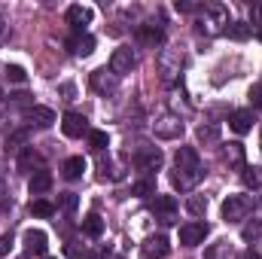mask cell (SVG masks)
Segmentation results:
<instances>
[{"label":"cell","instance_id":"6da1fadb","mask_svg":"<svg viewBox=\"0 0 262 259\" xmlns=\"http://www.w3.org/2000/svg\"><path fill=\"white\" fill-rule=\"evenodd\" d=\"M201 177H204V168H201L198 153L192 146H180V149H177V171L171 174L174 186H177L180 192H192Z\"/></svg>","mask_w":262,"mask_h":259},{"label":"cell","instance_id":"7a4b0ae2","mask_svg":"<svg viewBox=\"0 0 262 259\" xmlns=\"http://www.w3.org/2000/svg\"><path fill=\"white\" fill-rule=\"evenodd\" d=\"M226 28H229V9L223 3H207L198 18V34L216 37V34H226Z\"/></svg>","mask_w":262,"mask_h":259},{"label":"cell","instance_id":"3957f363","mask_svg":"<svg viewBox=\"0 0 262 259\" xmlns=\"http://www.w3.org/2000/svg\"><path fill=\"white\" fill-rule=\"evenodd\" d=\"M180 67H183V52H180V49H162V55H159V73H162V82L171 85V82L177 79Z\"/></svg>","mask_w":262,"mask_h":259},{"label":"cell","instance_id":"277c9868","mask_svg":"<svg viewBox=\"0 0 262 259\" xmlns=\"http://www.w3.org/2000/svg\"><path fill=\"white\" fill-rule=\"evenodd\" d=\"M250 207H253V201H250L247 195H229V198L223 201V220H226V223H241V220L250 213Z\"/></svg>","mask_w":262,"mask_h":259},{"label":"cell","instance_id":"5b68a950","mask_svg":"<svg viewBox=\"0 0 262 259\" xmlns=\"http://www.w3.org/2000/svg\"><path fill=\"white\" fill-rule=\"evenodd\" d=\"M152 131L159 140H177V137H183V119L174 113H165L152 122Z\"/></svg>","mask_w":262,"mask_h":259},{"label":"cell","instance_id":"8992f818","mask_svg":"<svg viewBox=\"0 0 262 259\" xmlns=\"http://www.w3.org/2000/svg\"><path fill=\"white\" fill-rule=\"evenodd\" d=\"M162 162H165V156H162V149H159V146H143V149H137V153H134V165H137L140 171H146V174L159 171V168H162Z\"/></svg>","mask_w":262,"mask_h":259},{"label":"cell","instance_id":"52a82bcc","mask_svg":"<svg viewBox=\"0 0 262 259\" xmlns=\"http://www.w3.org/2000/svg\"><path fill=\"white\" fill-rule=\"evenodd\" d=\"M137 67V55H134V49L128 46H122V49H116L113 55H110V70L116 73V76H125Z\"/></svg>","mask_w":262,"mask_h":259},{"label":"cell","instance_id":"ba28073f","mask_svg":"<svg viewBox=\"0 0 262 259\" xmlns=\"http://www.w3.org/2000/svg\"><path fill=\"white\" fill-rule=\"evenodd\" d=\"M207 232H210L207 223H186V226H180V244L183 247H198L207 238Z\"/></svg>","mask_w":262,"mask_h":259},{"label":"cell","instance_id":"9c48e42d","mask_svg":"<svg viewBox=\"0 0 262 259\" xmlns=\"http://www.w3.org/2000/svg\"><path fill=\"white\" fill-rule=\"evenodd\" d=\"M92 89H95V92H101V95H113V92L119 89V76H116L113 70L101 67V70H95V73H92Z\"/></svg>","mask_w":262,"mask_h":259},{"label":"cell","instance_id":"30bf717a","mask_svg":"<svg viewBox=\"0 0 262 259\" xmlns=\"http://www.w3.org/2000/svg\"><path fill=\"white\" fill-rule=\"evenodd\" d=\"M152 213L162 223H174V217H177V198L174 195H152Z\"/></svg>","mask_w":262,"mask_h":259},{"label":"cell","instance_id":"8fae6325","mask_svg":"<svg viewBox=\"0 0 262 259\" xmlns=\"http://www.w3.org/2000/svg\"><path fill=\"white\" fill-rule=\"evenodd\" d=\"M168 250H171V244H168V238H165V235H149V238L140 244L143 259H165V256H168Z\"/></svg>","mask_w":262,"mask_h":259},{"label":"cell","instance_id":"7c38bea8","mask_svg":"<svg viewBox=\"0 0 262 259\" xmlns=\"http://www.w3.org/2000/svg\"><path fill=\"white\" fill-rule=\"evenodd\" d=\"M137 43L156 49V46L165 43V31H162L159 25H137Z\"/></svg>","mask_w":262,"mask_h":259},{"label":"cell","instance_id":"4fadbf2b","mask_svg":"<svg viewBox=\"0 0 262 259\" xmlns=\"http://www.w3.org/2000/svg\"><path fill=\"white\" fill-rule=\"evenodd\" d=\"M25 119H28L31 125H37V128H49V125H55V113H52L49 107H40V104H34V107H28V113H25Z\"/></svg>","mask_w":262,"mask_h":259},{"label":"cell","instance_id":"5bb4252c","mask_svg":"<svg viewBox=\"0 0 262 259\" xmlns=\"http://www.w3.org/2000/svg\"><path fill=\"white\" fill-rule=\"evenodd\" d=\"M40 165H43V159H40V153H37L34 146H25V149L18 153V159H15V168H18L21 174H31L34 168L40 171Z\"/></svg>","mask_w":262,"mask_h":259},{"label":"cell","instance_id":"9a60e30c","mask_svg":"<svg viewBox=\"0 0 262 259\" xmlns=\"http://www.w3.org/2000/svg\"><path fill=\"white\" fill-rule=\"evenodd\" d=\"M46 247H49L46 232H40V229H28V232H25V250H28V253L43 256V253H46Z\"/></svg>","mask_w":262,"mask_h":259},{"label":"cell","instance_id":"2e32d148","mask_svg":"<svg viewBox=\"0 0 262 259\" xmlns=\"http://www.w3.org/2000/svg\"><path fill=\"white\" fill-rule=\"evenodd\" d=\"M64 18H67V25H73L76 31H82V28L92 21V9H89V6H79V3H73V6H67Z\"/></svg>","mask_w":262,"mask_h":259},{"label":"cell","instance_id":"e0dca14e","mask_svg":"<svg viewBox=\"0 0 262 259\" xmlns=\"http://www.w3.org/2000/svg\"><path fill=\"white\" fill-rule=\"evenodd\" d=\"M61 131H64L67 137H82V134H89V125H85V119L79 113H64Z\"/></svg>","mask_w":262,"mask_h":259},{"label":"cell","instance_id":"ac0fdd59","mask_svg":"<svg viewBox=\"0 0 262 259\" xmlns=\"http://www.w3.org/2000/svg\"><path fill=\"white\" fill-rule=\"evenodd\" d=\"M28 189H31V195H43V192H49L52 189V174L49 171H34L31 174V180H28Z\"/></svg>","mask_w":262,"mask_h":259},{"label":"cell","instance_id":"d6986e66","mask_svg":"<svg viewBox=\"0 0 262 259\" xmlns=\"http://www.w3.org/2000/svg\"><path fill=\"white\" fill-rule=\"evenodd\" d=\"M67 49H70L73 55H92V52H95V37H89V34H76V37L67 40Z\"/></svg>","mask_w":262,"mask_h":259},{"label":"cell","instance_id":"ffe728a7","mask_svg":"<svg viewBox=\"0 0 262 259\" xmlns=\"http://www.w3.org/2000/svg\"><path fill=\"white\" fill-rule=\"evenodd\" d=\"M229 128L235 131V134H247V131L253 128V113L250 110H235L229 116Z\"/></svg>","mask_w":262,"mask_h":259},{"label":"cell","instance_id":"44dd1931","mask_svg":"<svg viewBox=\"0 0 262 259\" xmlns=\"http://www.w3.org/2000/svg\"><path fill=\"white\" fill-rule=\"evenodd\" d=\"M223 159H226L229 168H244V165H247V156H244V146H241V143L223 146Z\"/></svg>","mask_w":262,"mask_h":259},{"label":"cell","instance_id":"7402d4cb","mask_svg":"<svg viewBox=\"0 0 262 259\" xmlns=\"http://www.w3.org/2000/svg\"><path fill=\"white\" fill-rule=\"evenodd\" d=\"M82 171H85V159L82 156H70L64 165H61V174H64L67 180H79Z\"/></svg>","mask_w":262,"mask_h":259},{"label":"cell","instance_id":"603a6c76","mask_svg":"<svg viewBox=\"0 0 262 259\" xmlns=\"http://www.w3.org/2000/svg\"><path fill=\"white\" fill-rule=\"evenodd\" d=\"M250 34H253V25H247V21H229V28H226V37L238 40V43L250 40Z\"/></svg>","mask_w":262,"mask_h":259},{"label":"cell","instance_id":"cb8c5ba5","mask_svg":"<svg viewBox=\"0 0 262 259\" xmlns=\"http://www.w3.org/2000/svg\"><path fill=\"white\" fill-rule=\"evenodd\" d=\"M204 259H238V250H235L229 241H220V244H213V247L204 253Z\"/></svg>","mask_w":262,"mask_h":259},{"label":"cell","instance_id":"d4e9b609","mask_svg":"<svg viewBox=\"0 0 262 259\" xmlns=\"http://www.w3.org/2000/svg\"><path fill=\"white\" fill-rule=\"evenodd\" d=\"M82 232H85L89 238H101V235H104V220H101L98 213L82 217Z\"/></svg>","mask_w":262,"mask_h":259},{"label":"cell","instance_id":"484cf974","mask_svg":"<svg viewBox=\"0 0 262 259\" xmlns=\"http://www.w3.org/2000/svg\"><path fill=\"white\" fill-rule=\"evenodd\" d=\"M198 140H201L204 146L220 143V125H216V122H204V125H198Z\"/></svg>","mask_w":262,"mask_h":259},{"label":"cell","instance_id":"4316f807","mask_svg":"<svg viewBox=\"0 0 262 259\" xmlns=\"http://www.w3.org/2000/svg\"><path fill=\"white\" fill-rule=\"evenodd\" d=\"M131 195H140V198H152V195H156V180L143 177V180L131 183Z\"/></svg>","mask_w":262,"mask_h":259},{"label":"cell","instance_id":"83f0119b","mask_svg":"<svg viewBox=\"0 0 262 259\" xmlns=\"http://www.w3.org/2000/svg\"><path fill=\"white\" fill-rule=\"evenodd\" d=\"M89 146H92L95 153H104V146H110V137H107V131L92 128V131H89Z\"/></svg>","mask_w":262,"mask_h":259},{"label":"cell","instance_id":"f1b7e54d","mask_svg":"<svg viewBox=\"0 0 262 259\" xmlns=\"http://www.w3.org/2000/svg\"><path fill=\"white\" fill-rule=\"evenodd\" d=\"M31 213L34 217H55V204L52 201H46V198H37V201H31Z\"/></svg>","mask_w":262,"mask_h":259},{"label":"cell","instance_id":"f546056e","mask_svg":"<svg viewBox=\"0 0 262 259\" xmlns=\"http://www.w3.org/2000/svg\"><path fill=\"white\" fill-rule=\"evenodd\" d=\"M186 210H189L192 217H204V213H207V198H204V195H189V198H186Z\"/></svg>","mask_w":262,"mask_h":259},{"label":"cell","instance_id":"4dcf8cb0","mask_svg":"<svg viewBox=\"0 0 262 259\" xmlns=\"http://www.w3.org/2000/svg\"><path fill=\"white\" fill-rule=\"evenodd\" d=\"M241 171H244V174H241V177H244V186H250V189H259V186H262V171H259V168H250V165H244Z\"/></svg>","mask_w":262,"mask_h":259},{"label":"cell","instance_id":"1f68e13d","mask_svg":"<svg viewBox=\"0 0 262 259\" xmlns=\"http://www.w3.org/2000/svg\"><path fill=\"white\" fill-rule=\"evenodd\" d=\"M6 76H9V82H25V79H28L25 67H18V64H9V67H6Z\"/></svg>","mask_w":262,"mask_h":259},{"label":"cell","instance_id":"d6a6232c","mask_svg":"<svg viewBox=\"0 0 262 259\" xmlns=\"http://www.w3.org/2000/svg\"><path fill=\"white\" fill-rule=\"evenodd\" d=\"M76 207H79V198H76L73 192H64V195H61V210H67V213H73Z\"/></svg>","mask_w":262,"mask_h":259},{"label":"cell","instance_id":"836d02e7","mask_svg":"<svg viewBox=\"0 0 262 259\" xmlns=\"http://www.w3.org/2000/svg\"><path fill=\"white\" fill-rule=\"evenodd\" d=\"M25 140H28V134H25V131H18V134H12V137L6 140V149L12 146V149H18V153H21V149H25V146H21Z\"/></svg>","mask_w":262,"mask_h":259},{"label":"cell","instance_id":"e575fe53","mask_svg":"<svg viewBox=\"0 0 262 259\" xmlns=\"http://www.w3.org/2000/svg\"><path fill=\"white\" fill-rule=\"evenodd\" d=\"M241 235H244V241H256V238L262 235V226H259V223H253V226H244V232H241Z\"/></svg>","mask_w":262,"mask_h":259},{"label":"cell","instance_id":"d590c367","mask_svg":"<svg viewBox=\"0 0 262 259\" xmlns=\"http://www.w3.org/2000/svg\"><path fill=\"white\" fill-rule=\"evenodd\" d=\"M250 101H253L256 110H262V85H253V89H250Z\"/></svg>","mask_w":262,"mask_h":259},{"label":"cell","instance_id":"8d00e7d4","mask_svg":"<svg viewBox=\"0 0 262 259\" xmlns=\"http://www.w3.org/2000/svg\"><path fill=\"white\" fill-rule=\"evenodd\" d=\"M9 250H12V235H3V238H0V259L6 256Z\"/></svg>","mask_w":262,"mask_h":259},{"label":"cell","instance_id":"74e56055","mask_svg":"<svg viewBox=\"0 0 262 259\" xmlns=\"http://www.w3.org/2000/svg\"><path fill=\"white\" fill-rule=\"evenodd\" d=\"M177 9H180V12H195L198 6L195 3H189V0H177Z\"/></svg>","mask_w":262,"mask_h":259},{"label":"cell","instance_id":"f35d334b","mask_svg":"<svg viewBox=\"0 0 262 259\" xmlns=\"http://www.w3.org/2000/svg\"><path fill=\"white\" fill-rule=\"evenodd\" d=\"M3 40H6V21L0 18V43H3Z\"/></svg>","mask_w":262,"mask_h":259},{"label":"cell","instance_id":"ab89813d","mask_svg":"<svg viewBox=\"0 0 262 259\" xmlns=\"http://www.w3.org/2000/svg\"><path fill=\"white\" fill-rule=\"evenodd\" d=\"M244 259H262V256H259V253H256V250H253V247H250V250L244 253Z\"/></svg>","mask_w":262,"mask_h":259},{"label":"cell","instance_id":"60d3db41","mask_svg":"<svg viewBox=\"0 0 262 259\" xmlns=\"http://www.w3.org/2000/svg\"><path fill=\"white\" fill-rule=\"evenodd\" d=\"M0 101H3V89H0Z\"/></svg>","mask_w":262,"mask_h":259},{"label":"cell","instance_id":"b9f144b4","mask_svg":"<svg viewBox=\"0 0 262 259\" xmlns=\"http://www.w3.org/2000/svg\"><path fill=\"white\" fill-rule=\"evenodd\" d=\"M259 40H262V28H259Z\"/></svg>","mask_w":262,"mask_h":259},{"label":"cell","instance_id":"7bdbcfd3","mask_svg":"<svg viewBox=\"0 0 262 259\" xmlns=\"http://www.w3.org/2000/svg\"><path fill=\"white\" fill-rule=\"evenodd\" d=\"M46 259H52V256H46Z\"/></svg>","mask_w":262,"mask_h":259},{"label":"cell","instance_id":"ee69618b","mask_svg":"<svg viewBox=\"0 0 262 259\" xmlns=\"http://www.w3.org/2000/svg\"><path fill=\"white\" fill-rule=\"evenodd\" d=\"M259 143H262V140H259Z\"/></svg>","mask_w":262,"mask_h":259}]
</instances>
